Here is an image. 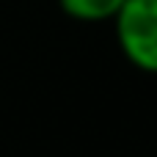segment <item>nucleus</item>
I'll return each mask as SVG.
<instances>
[{"label": "nucleus", "mask_w": 157, "mask_h": 157, "mask_svg": "<svg viewBox=\"0 0 157 157\" xmlns=\"http://www.w3.org/2000/svg\"><path fill=\"white\" fill-rule=\"evenodd\" d=\"M121 55L146 75H157V0H127L113 17Z\"/></svg>", "instance_id": "nucleus-1"}, {"label": "nucleus", "mask_w": 157, "mask_h": 157, "mask_svg": "<svg viewBox=\"0 0 157 157\" xmlns=\"http://www.w3.org/2000/svg\"><path fill=\"white\" fill-rule=\"evenodd\" d=\"M127 0H58L61 11L75 22H108Z\"/></svg>", "instance_id": "nucleus-2"}]
</instances>
